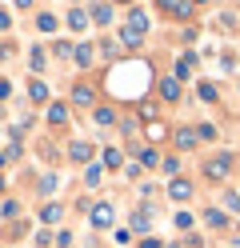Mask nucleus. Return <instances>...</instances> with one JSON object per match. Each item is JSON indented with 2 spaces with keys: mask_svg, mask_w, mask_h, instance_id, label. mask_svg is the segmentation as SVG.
Wrapping results in <instances>:
<instances>
[{
  "mask_svg": "<svg viewBox=\"0 0 240 248\" xmlns=\"http://www.w3.org/2000/svg\"><path fill=\"white\" fill-rule=\"evenodd\" d=\"M204 224H208V228H224V224H228V216H224L220 208H208V212H204Z\"/></svg>",
  "mask_w": 240,
  "mask_h": 248,
  "instance_id": "5",
  "label": "nucleus"
},
{
  "mask_svg": "<svg viewBox=\"0 0 240 248\" xmlns=\"http://www.w3.org/2000/svg\"><path fill=\"white\" fill-rule=\"evenodd\" d=\"M168 196H172V200H188V196H192V184H188V180H172V184H168Z\"/></svg>",
  "mask_w": 240,
  "mask_h": 248,
  "instance_id": "2",
  "label": "nucleus"
},
{
  "mask_svg": "<svg viewBox=\"0 0 240 248\" xmlns=\"http://www.w3.org/2000/svg\"><path fill=\"white\" fill-rule=\"evenodd\" d=\"M92 20H96V24H108V20H112V12H108L104 4H96V8H92Z\"/></svg>",
  "mask_w": 240,
  "mask_h": 248,
  "instance_id": "14",
  "label": "nucleus"
},
{
  "mask_svg": "<svg viewBox=\"0 0 240 248\" xmlns=\"http://www.w3.org/2000/svg\"><path fill=\"white\" fill-rule=\"evenodd\" d=\"M140 164H148V168H156V152H152V148H144V152H140Z\"/></svg>",
  "mask_w": 240,
  "mask_h": 248,
  "instance_id": "22",
  "label": "nucleus"
},
{
  "mask_svg": "<svg viewBox=\"0 0 240 248\" xmlns=\"http://www.w3.org/2000/svg\"><path fill=\"white\" fill-rule=\"evenodd\" d=\"M176 228L188 232V228H192V216H188V212H176Z\"/></svg>",
  "mask_w": 240,
  "mask_h": 248,
  "instance_id": "19",
  "label": "nucleus"
},
{
  "mask_svg": "<svg viewBox=\"0 0 240 248\" xmlns=\"http://www.w3.org/2000/svg\"><path fill=\"white\" fill-rule=\"evenodd\" d=\"M192 68H196V56H192V52H188V56H180V60H176V76H188Z\"/></svg>",
  "mask_w": 240,
  "mask_h": 248,
  "instance_id": "6",
  "label": "nucleus"
},
{
  "mask_svg": "<svg viewBox=\"0 0 240 248\" xmlns=\"http://www.w3.org/2000/svg\"><path fill=\"white\" fill-rule=\"evenodd\" d=\"M228 168H232L228 156H224V160H212V164H208V176H212V180H224V176H228Z\"/></svg>",
  "mask_w": 240,
  "mask_h": 248,
  "instance_id": "3",
  "label": "nucleus"
},
{
  "mask_svg": "<svg viewBox=\"0 0 240 248\" xmlns=\"http://www.w3.org/2000/svg\"><path fill=\"white\" fill-rule=\"evenodd\" d=\"M40 32H56V16H40Z\"/></svg>",
  "mask_w": 240,
  "mask_h": 248,
  "instance_id": "21",
  "label": "nucleus"
},
{
  "mask_svg": "<svg viewBox=\"0 0 240 248\" xmlns=\"http://www.w3.org/2000/svg\"><path fill=\"white\" fill-rule=\"evenodd\" d=\"M96 124H116V112L112 108H96Z\"/></svg>",
  "mask_w": 240,
  "mask_h": 248,
  "instance_id": "13",
  "label": "nucleus"
},
{
  "mask_svg": "<svg viewBox=\"0 0 240 248\" xmlns=\"http://www.w3.org/2000/svg\"><path fill=\"white\" fill-rule=\"evenodd\" d=\"M72 100H76V104H92V88H76Z\"/></svg>",
  "mask_w": 240,
  "mask_h": 248,
  "instance_id": "16",
  "label": "nucleus"
},
{
  "mask_svg": "<svg viewBox=\"0 0 240 248\" xmlns=\"http://www.w3.org/2000/svg\"><path fill=\"white\" fill-rule=\"evenodd\" d=\"M92 224H96V228H108V224H112V204H96V208H92Z\"/></svg>",
  "mask_w": 240,
  "mask_h": 248,
  "instance_id": "1",
  "label": "nucleus"
},
{
  "mask_svg": "<svg viewBox=\"0 0 240 248\" xmlns=\"http://www.w3.org/2000/svg\"><path fill=\"white\" fill-rule=\"evenodd\" d=\"M28 4H32V0H16V8H28Z\"/></svg>",
  "mask_w": 240,
  "mask_h": 248,
  "instance_id": "27",
  "label": "nucleus"
},
{
  "mask_svg": "<svg viewBox=\"0 0 240 248\" xmlns=\"http://www.w3.org/2000/svg\"><path fill=\"white\" fill-rule=\"evenodd\" d=\"M160 96L176 100V96H180V80H172V76H168V80H160Z\"/></svg>",
  "mask_w": 240,
  "mask_h": 248,
  "instance_id": "4",
  "label": "nucleus"
},
{
  "mask_svg": "<svg viewBox=\"0 0 240 248\" xmlns=\"http://www.w3.org/2000/svg\"><path fill=\"white\" fill-rule=\"evenodd\" d=\"M40 192L52 196V192H56V176H44V180H40Z\"/></svg>",
  "mask_w": 240,
  "mask_h": 248,
  "instance_id": "18",
  "label": "nucleus"
},
{
  "mask_svg": "<svg viewBox=\"0 0 240 248\" xmlns=\"http://www.w3.org/2000/svg\"><path fill=\"white\" fill-rule=\"evenodd\" d=\"M48 120H52V124H64V120H68V108H64V104H52V108H48Z\"/></svg>",
  "mask_w": 240,
  "mask_h": 248,
  "instance_id": "9",
  "label": "nucleus"
},
{
  "mask_svg": "<svg viewBox=\"0 0 240 248\" xmlns=\"http://www.w3.org/2000/svg\"><path fill=\"white\" fill-rule=\"evenodd\" d=\"M132 228H136V232H148V228H152L148 212H136V216H132Z\"/></svg>",
  "mask_w": 240,
  "mask_h": 248,
  "instance_id": "12",
  "label": "nucleus"
},
{
  "mask_svg": "<svg viewBox=\"0 0 240 248\" xmlns=\"http://www.w3.org/2000/svg\"><path fill=\"white\" fill-rule=\"evenodd\" d=\"M88 156H92V148H88L84 140H76V144H72V160H88Z\"/></svg>",
  "mask_w": 240,
  "mask_h": 248,
  "instance_id": "11",
  "label": "nucleus"
},
{
  "mask_svg": "<svg viewBox=\"0 0 240 248\" xmlns=\"http://www.w3.org/2000/svg\"><path fill=\"white\" fill-rule=\"evenodd\" d=\"M120 160H124V156H120L116 148H108V152H104V164H108V168H120Z\"/></svg>",
  "mask_w": 240,
  "mask_h": 248,
  "instance_id": "17",
  "label": "nucleus"
},
{
  "mask_svg": "<svg viewBox=\"0 0 240 248\" xmlns=\"http://www.w3.org/2000/svg\"><path fill=\"white\" fill-rule=\"evenodd\" d=\"M28 92H32V100H36V104H44V100H48V88H44L40 80H36V84H32Z\"/></svg>",
  "mask_w": 240,
  "mask_h": 248,
  "instance_id": "15",
  "label": "nucleus"
},
{
  "mask_svg": "<svg viewBox=\"0 0 240 248\" xmlns=\"http://www.w3.org/2000/svg\"><path fill=\"white\" fill-rule=\"evenodd\" d=\"M84 180H88V184H96V180H100V168H96V164H88V172H84Z\"/></svg>",
  "mask_w": 240,
  "mask_h": 248,
  "instance_id": "24",
  "label": "nucleus"
},
{
  "mask_svg": "<svg viewBox=\"0 0 240 248\" xmlns=\"http://www.w3.org/2000/svg\"><path fill=\"white\" fill-rule=\"evenodd\" d=\"M200 4H204V0H200Z\"/></svg>",
  "mask_w": 240,
  "mask_h": 248,
  "instance_id": "29",
  "label": "nucleus"
},
{
  "mask_svg": "<svg viewBox=\"0 0 240 248\" xmlns=\"http://www.w3.org/2000/svg\"><path fill=\"white\" fill-rule=\"evenodd\" d=\"M176 144H180V148H192V144H196V132H192V128H180V132H176Z\"/></svg>",
  "mask_w": 240,
  "mask_h": 248,
  "instance_id": "10",
  "label": "nucleus"
},
{
  "mask_svg": "<svg viewBox=\"0 0 240 248\" xmlns=\"http://www.w3.org/2000/svg\"><path fill=\"white\" fill-rule=\"evenodd\" d=\"M92 56H96V52L88 48V44H80V48H76V64H80V68H88V64H92Z\"/></svg>",
  "mask_w": 240,
  "mask_h": 248,
  "instance_id": "8",
  "label": "nucleus"
},
{
  "mask_svg": "<svg viewBox=\"0 0 240 248\" xmlns=\"http://www.w3.org/2000/svg\"><path fill=\"white\" fill-rule=\"evenodd\" d=\"M8 92H12V84H8V80H0V100H4Z\"/></svg>",
  "mask_w": 240,
  "mask_h": 248,
  "instance_id": "25",
  "label": "nucleus"
},
{
  "mask_svg": "<svg viewBox=\"0 0 240 248\" xmlns=\"http://www.w3.org/2000/svg\"><path fill=\"white\" fill-rule=\"evenodd\" d=\"M0 60H4V48H0Z\"/></svg>",
  "mask_w": 240,
  "mask_h": 248,
  "instance_id": "28",
  "label": "nucleus"
},
{
  "mask_svg": "<svg viewBox=\"0 0 240 248\" xmlns=\"http://www.w3.org/2000/svg\"><path fill=\"white\" fill-rule=\"evenodd\" d=\"M68 24H72V28H84V24H88V16H84V12H72Z\"/></svg>",
  "mask_w": 240,
  "mask_h": 248,
  "instance_id": "23",
  "label": "nucleus"
},
{
  "mask_svg": "<svg viewBox=\"0 0 240 248\" xmlns=\"http://www.w3.org/2000/svg\"><path fill=\"white\" fill-rule=\"evenodd\" d=\"M128 28H132V32L140 36L144 28H148V16H144V12H132V16H128Z\"/></svg>",
  "mask_w": 240,
  "mask_h": 248,
  "instance_id": "7",
  "label": "nucleus"
},
{
  "mask_svg": "<svg viewBox=\"0 0 240 248\" xmlns=\"http://www.w3.org/2000/svg\"><path fill=\"white\" fill-rule=\"evenodd\" d=\"M0 28H8V12L4 8H0Z\"/></svg>",
  "mask_w": 240,
  "mask_h": 248,
  "instance_id": "26",
  "label": "nucleus"
},
{
  "mask_svg": "<svg viewBox=\"0 0 240 248\" xmlns=\"http://www.w3.org/2000/svg\"><path fill=\"white\" fill-rule=\"evenodd\" d=\"M44 220H48V224L60 220V204H48V208H44Z\"/></svg>",
  "mask_w": 240,
  "mask_h": 248,
  "instance_id": "20",
  "label": "nucleus"
}]
</instances>
